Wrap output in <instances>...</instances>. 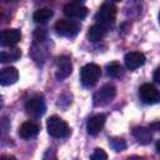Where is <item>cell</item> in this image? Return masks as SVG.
<instances>
[{
    "label": "cell",
    "mask_w": 160,
    "mask_h": 160,
    "mask_svg": "<svg viewBox=\"0 0 160 160\" xmlns=\"http://www.w3.org/2000/svg\"><path fill=\"white\" fill-rule=\"evenodd\" d=\"M115 19H116V6L114 2L110 1L104 2L95 15V20L98 21V24H101L108 29L110 25L114 24Z\"/></svg>",
    "instance_id": "6da1fadb"
},
{
    "label": "cell",
    "mask_w": 160,
    "mask_h": 160,
    "mask_svg": "<svg viewBox=\"0 0 160 160\" xmlns=\"http://www.w3.org/2000/svg\"><path fill=\"white\" fill-rule=\"evenodd\" d=\"M46 128H48V132L52 138H64V136L69 135V132H70L68 122L64 121L59 116L49 118L48 122H46Z\"/></svg>",
    "instance_id": "7a4b0ae2"
},
{
    "label": "cell",
    "mask_w": 160,
    "mask_h": 160,
    "mask_svg": "<svg viewBox=\"0 0 160 160\" xmlns=\"http://www.w3.org/2000/svg\"><path fill=\"white\" fill-rule=\"evenodd\" d=\"M100 74H101L100 66L94 62H90V64H86L85 66H82V69L80 71V80L84 86H92L98 82Z\"/></svg>",
    "instance_id": "3957f363"
},
{
    "label": "cell",
    "mask_w": 160,
    "mask_h": 160,
    "mask_svg": "<svg viewBox=\"0 0 160 160\" xmlns=\"http://www.w3.org/2000/svg\"><path fill=\"white\" fill-rule=\"evenodd\" d=\"M115 95H116L115 86L106 84V85L101 86L100 90H98L94 94V105L95 106H105L115 98Z\"/></svg>",
    "instance_id": "277c9868"
},
{
    "label": "cell",
    "mask_w": 160,
    "mask_h": 160,
    "mask_svg": "<svg viewBox=\"0 0 160 160\" xmlns=\"http://www.w3.org/2000/svg\"><path fill=\"white\" fill-rule=\"evenodd\" d=\"M25 110L32 118H40V116H42L44 112H45V110H46V105H45L44 98L41 95H34V96H31L26 101V104H25Z\"/></svg>",
    "instance_id": "5b68a950"
},
{
    "label": "cell",
    "mask_w": 160,
    "mask_h": 160,
    "mask_svg": "<svg viewBox=\"0 0 160 160\" xmlns=\"http://www.w3.org/2000/svg\"><path fill=\"white\" fill-rule=\"evenodd\" d=\"M54 28L59 35L69 36V38L75 36L80 30V25L78 22H75L74 20H66V19L56 21Z\"/></svg>",
    "instance_id": "8992f818"
},
{
    "label": "cell",
    "mask_w": 160,
    "mask_h": 160,
    "mask_svg": "<svg viewBox=\"0 0 160 160\" xmlns=\"http://www.w3.org/2000/svg\"><path fill=\"white\" fill-rule=\"evenodd\" d=\"M64 14L70 19L81 20L88 15V8L82 2L71 1V2H68L64 6Z\"/></svg>",
    "instance_id": "52a82bcc"
},
{
    "label": "cell",
    "mask_w": 160,
    "mask_h": 160,
    "mask_svg": "<svg viewBox=\"0 0 160 160\" xmlns=\"http://www.w3.org/2000/svg\"><path fill=\"white\" fill-rule=\"evenodd\" d=\"M139 95H140L141 100L149 105L156 104L160 99L159 91L152 84H142L139 89Z\"/></svg>",
    "instance_id": "ba28073f"
},
{
    "label": "cell",
    "mask_w": 160,
    "mask_h": 160,
    "mask_svg": "<svg viewBox=\"0 0 160 160\" xmlns=\"http://www.w3.org/2000/svg\"><path fill=\"white\" fill-rule=\"evenodd\" d=\"M72 71V62L70 60L69 56L62 55L59 56L56 60V71H55V76L58 80H62L66 79Z\"/></svg>",
    "instance_id": "9c48e42d"
},
{
    "label": "cell",
    "mask_w": 160,
    "mask_h": 160,
    "mask_svg": "<svg viewBox=\"0 0 160 160\" xmlns=\"http://www.w3.org/2000/svg\"><path fill=\"white\" fill-rule=\"evenodd\" d=\"M21 39V32L18 29H5L0 32V44L2 46H14Z\"/></svg>",
    "instance_id": "30bf717a"
},
{
    "label": "cell",
    "mask_w": 160,
    "mask_h": 160,
    "mask_svg": "<svg viewBox=\"0 0 160 160\" xmlns=\"http://www.w3.org/2000/svg\"><path fill=\"white\" fill-rule=\"evenodd\" d=\"M124 61H125V65L128 69L135 70V69H138L145 64V55L142 52H139V51H131V52H128L125 55Z\"/></svg>",
    "instance_id": "8fae6325"
},
{
    "label": "cell",
    "mask_w": 160,
    "mask_h": 160,
    "mask_svg": "<svg viewBox=\"0 0 160 160\" xmlns=\"http://www.w3.org/2000/svg\"><path fill=\"white\" fill-rule=\"evenodd\" d=\"M18 79H19V71L15 68L9 66L0 70V85L2 86L12 85L18 81Z\"/></svg>",
    "instance_id": "7c38bea8"
},
{
    "label": "cell",
    "mask_w": 160,
    "mask_h": 160,
    "mask_svg": "<svg viewBox=\"0 0 160 160\" xmlns=\"http://www.w3.org/2000/svg\"><path fill=\"white\" fill-rule=\"evenodd\" d=\"M104 125H105V115L104 114H96V115L91 116L88 121V125H86L88 132L90 135H98L102 130Z\"/></svg>",
    "instance_id": "4fadbf2b"
},
{
    "label": "cell",
    "mask_w": 160,
    "mask_h": 160,
    "mask_svg": "<svg viewBox=\"0 0 160 160\" xmlns=\"http://www.w3.org/2000/svg\"><path fill=\"white\" fill-rule=\"evenodd\" d=\"M39 131H40V126L34 121H25L19 128V135L22 139L34 138V136H36L39 134Z\"/></svg>",
    "instance_id": "5bb4252c"
},
{
    "label": "cell",
    "mask_w": 160,
    "mask_h": 160,
    "mask_svg": "<svg viewBox=\"0 0 160 160\" xmlns=\"http://www.w3.org/2000/svg\"><path fill=\"white\" fill-rule=\"evenodd\" d=\"M108 30L109 29L106 26L101 25V24H94L92 26H90V29L88 31V38H89L90 41L96 42V41L101 40L105 36V34H106Z\"/></svg>",
    "instance_id": "9a60e30c"
},
{
    "label": "cell",
    "mask_w": 160,
    "mask_h": 160,
    "mask_svg": "<svg viewBox=\"0 0 160 160\" xmlns=\"http://www.w3.org/2000/svg\"><path fill=\"white\" fill-rule=\"evenodd\" d=\"M132 135L135 136V139L140 142V144H150L151 142V131L148 128L144 126H136L132 130Z\"/></svg>",
    "instance_id": "2e32d148"
},
{
    "label": "cell",
    "mask_w": 160,
    "mask_h": 160,
    "mask_svg": "<svg viewBox=\"0 0 160 160\" xmlns=\"http://www.w3.org/2000/svg\"><path fill=\"white\" fill-rule=\"evenodd\" d=\"M52 10L49 9V8H41L39 10H36L32 15V19L35 22H39V24H45L48 22L51 18H52Z\"/></svg>",
    "instance_id": "e0dca14e"
},
{
    "label": "cell",
    "mask_w": 160,
    "mask_h": 160,
    "mask_svg": "<svg viewBox=\"0 0 160 160\" xmlns=\"http://www.w3.org/2000/svg\"><path fill=\"white\" fill-rule=\"evenodd\" d=\"M21 56V51L18 48L6 50V51H0V62H11V61H16L18 59H20Z\"/></svg>",
    "instance_id": "ac0fdd59"
},
{
    "label": "cell",
    "mask_w": 160,
    "mask_h": 160,
    "mask_svg": "<svg viewBox=\"0 0 160 160\" xmlns=\"http://www.w3.org/2000/svg\"><path fill=\"white\" fill-rule=\"evenodd\" d=\"M106 70H108V75L111 76V78H119V76L122 75V68L118 62L109 64L108 68H106Z\"/></svg>",
    "instance_id": "d6986e66"
},
{
    "label": "cell",
    "mask_w": 160,
    "mask_h": 160,
    "mask_svg": "<svg viewBox=\"0 0 160 160\" xmlns=\"http://www.w3.org/2000/svg\"><path fill=\"white\" fill-rule=\"evenodd\" d=\"M109 145L115 150V151H121L126 148V142L121 138H111L109 140Z\"/></svg>",
    "instance_id": "ffe728a7"
},
{
    "label": "cell",
    "mask_w": 160,
    "mask_h": 160,
    "mask_svg": "<svg viewBox=\"0 0 160 160\" xmlns=\"http://www.w3.org/2000/svg\"><path fill=\"white\" fill-rule=\"evenodd\" d=\"M90 160H108V154L102 149H95L90 156Z\"/></svg>",
    "instance_id": "44dd1931"
},
{
    "label": "cell",
    "mask_w": 160,
    "mask_h": 160,
    "mask_svg": "<svg viewBox=\"0 0 160 160\" xmlns=\"http://www.w3.org/2000/svg\"><path fill=\"white\" fill-rule=\"evenodd\" d=\"M42 160H56V154H55V151H54L52 149H49V150L45 152Z\"/></svg>",
    "instance_id": "7402d4cb"
},
{
    "label": "cell",
    "mask_w": 160,
    "mask_h": 160,
    "mask_svg": "<svg viewBox=\"0 0 160 160\" xmlns=\"http://www.w3.org/2000/svg\"><path fill=\"white\" fill-rule=\"evenodd\" d=\"M0 160H16L12 155H0Z\"/></svg>",
    "instance_id": "603a6c76"
},
{
    "label": "cell",
    "mask_w": 160,
    "mask_h": 160,
    "mask_svg": "<svg viewBox=\"0 0 160 160\" xmlns=\"http://www.w3.org/2000/svg\"><path fill=\"white\" fill-rule=\"evenodd\" d=\"M159 72H160V69L158 68V69L155 70V72H154V80H155L156 82H160V78H159Z\"/></svg>",
    "instance_id": "cb8c5ba5"
}]
</instances>
